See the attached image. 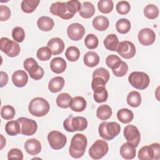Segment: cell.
I'll list each match as a JSON object with an SVG mask.
<instances>
[{
	"instance_id": "8fae6325",
	"label": "cell",
	"mask_w": 160,
	"mask_h": 160,
	"mask_svg": "<svg viewBox=\"0 0 160 160\" xmlns=\"http://www.w3.org/2000/svg\"><path fill=\"white\" fill-rule=\"evenodd\" d=\"M48 141L51 148L58 150L64 147L67 142V138L58 131H52L48 135Z\"/></svg>"
},
{
	"instance_id": "816d5d0a",
	"label": "cell",
	"mask_w": 160,
	"mask_h": 160,
	"mask_svg": "<svg viewBox=\"0 0 160 160\" xmlns=\"http://www.w3.org/2000/svg\"><path fill=\"white\" fill-rule=\"evenodd\" d=\"M4 146H6V139L1 134V149H2Z\"/></svg>"
},
{
	"instance_id": "83f0119b",
	"label": "cell",
	"mask_w": 160,
	"mask_h": 160,
	"mask_svg": "<svg viewBox=\"0 0 160 160\" xmlns=\"http://www.w3.org/2000/svg\"><path fill=\"white\" fill-rule=\"evenodd\" d=\"M104 45L105 48L109 51H115L119 44V40L117 36L114 34H110L108 35L104 40Z\"/></svg>"
},
{
	"instance_id": "6da1fadb",
	"label": "cell",
	"mask_w": 160,
	"mask_h": 160,
	"mask_svg": "<svg viewBox=\"0 0 160 160\" xmlns=\"http://www.w3.org/2000/svg\"><path fill=\"white\" fill-rule=\"evenodd\" d=\"M81 4L79 1L72 0L67 2H56L51 4L49 11L55 16L63 19H69L79 11Z\"/></svg>"
},
{
	"instance_id": "1f68e13d",
	"label": "cell",
	"mask_w": 160,
	"mask_h": 160,
	"mask_svg": "<svg viewBox=\"0 0 160 160\" xmlns=\"http://www.w3.org/2000/svg\"><path fill=\"white\" fill-rule=\"evenodd\" d=\"M127 103L132 108H137L141 103V96L136 91H131L127 96Z\"/></svg>"
},
{
	"instance_id": "bcb514c9",
	"label": "cell",
	"mask_w": 160,
	"mask_h": 160,
	"mask_svg": "<svg viewBox=\"0 0 160 160\" xmlns=\"http://www.w3.org/2000/svg\"><path fill=\"white\" fill-rule=\"evenodd\" d=\"M94 77H100L103 78L106 82H108L110 77V74L109 71L104 68H99L96 69L92 73V78Z\"/></svg>"
},
{
	"instance_id": "ac0fdd59",
	"label": "cell",
	"mask_w": 160,
	"mask_h": 160,
	"mask_svg": "<svg viewBox=\"0 0 160 160\" xmlns=\"http://www.w3.org/2000/svg\"><path fill=\"white\" fill-rule=\"evenodd\" d=\"M53 55H58L62 52L64 49V41L59 38H53L51 39L47 44Z\"/></svg>"
},
{
	"instance_id": "44dd1931",
	"label": "cell",
	"mask_w": 160,
	"mask_h": 160,
	"mask_svg": "<svg viewBox=\"0 0 160 160\" xmlns=\"http://www.w3.org/2000/svg\"><path fill=\"white\" fill-rule=\"evenodd\" d=\"M64 79L62 77L56 76L52 78L48 84L49 90L53 93H56L62 90L64 86Z\"/></svg>"
},
{
	"instance_id": "836d02e7",
	"label": "cell",
	"mask_w": 160,
	"mask_h": 160,
	"mask_svg": "<svg viewBox=\"0 0 160 160\" xmlns=\"http://www.w3.org/2000/svg\"><path fill=\"white\" fill-rule=\"evenodd\" d=\"M72 100L71 96L66 92L59 94L56 98V104L61 108H68Z\"/></svg>"
},
{
	"instance_id": "8992f818",
	"label": "cell",
	"mask_w": 160,
	"mask_h": 160,
	"mask_svg": "<svg viewBox=\"0 0 160 160\" xmlns=\"http://www.w3.org/2000/svg\"><path fill=\"white\" fill-rule=\"evenodd\" d=\"M138 158L140 160H158L160 158V145L152 143L142 147L138 151Z\"/></svg>"
},
{
	"instance_id": "60d3db41",
	"label": "cell",
	"mask_w": 160,
	"mask_h": 160,
	"mask_svg": "<svg viewBox=\"0 0 160 160\" xmlns=\"http://www.w3.org/2000/svg\"><path fill=\"white\" fill-rule=\"evenodd\" d=\"M84 44L89 49H93L98 47L99 41L98 37L93 34H88L84 39Z\"/></svg>"
},
{
	"instance_id": "d4e9b609",
	"label": "cell",
	"mask_w": 160,
	"mask_h": 160,
	"mask_svg": "<svg viewBox=\"0 0 160 160\" xmlns=\"http://www.w3.org/2000/svg\"><path fill=\"white\" fill-rule=\"evenodd\" d=\"M37 25L38 28L42 31H49L52 29L54 22L52 18L48 16H41L38 21Z\"/></svg>"
},
{
	"instance_id": "e0dca14e",
	"label": "cell",
	"mask_w": 160,
	"mask_h": 160,
	"mask_svg": "<svg viewBox=\"0 0 160 160\" xmlns=\"http://www.w3.org/2000/svg\"><path fill=\"white\" fill-rule=\"evenodd\" d=\"M24 149L29 154L37 155L41 151V144L38 139L31 138L25 142Z\"/></svg>"
},
{
	"instance_id": "ab89813d",
	"label": "cell",
	"mask_w": 160,
	"mask_h": 160,
	"mask_svg": "<svg viewBox=\"0 0 160 160\" xmlns=\"http://www.w3.org/2000/svg\"><path fill=\"white\" fill-rule=\"evenodd\" d=\"M122 60L116 55L111 54L106 59V65L112 70L117 69L122 62Z\"/></svg>"
},
{
	"instance_id": "52a82bcc",
	"label": "cell",
	"mask_w": 160,
	"mask_h": 160,
	"mask_svg": "<svg viewBox=\"0 0 160 160\" xmlns=\"http://www.w3.org/2000/svg\"><path fill=\"white\" fill-rule=\"evenodd\" d=\"M128 81L132 87L139 90H143L147 88L150 82L149 76L146 73L141 71L131 72L128 77Z\"/></svg>"
},
{
	"instance_id": "7402d4cb",
	"label": "cell",
	"mask_w": 160,
	"mask_h": 160,
	"mask_svg": "<svg viewBox=\"0 0 160 160\" xmlns=\"http://www.w3.org/2000/svg\"><path fill=\"white\" fill-rule=\"evenodd\" d=\"M86 101L82 96H75L72 98L69 107L75 112H82L86 108Z\"/></svg>"
},
{
	"instance_id": "5bb4252c",
	"label": "cell",
	"mask_w": 160,
	"mask_h": 160,
	"mask_svg": "<svg viewBox=\"0 0 160 160\" xmlns=\"http://www.w3.org/2000/svg\"><path fill=\"white\" fill-rule=\"evenodd\" d=\"M116 51L122 58L128 59L134 56L136 48L132 42L128 41H124L119 43Z\"/></svg>"
},
{
	"instance_id": "30bf717a",
	"label": "cell",
	"mask_w": 160,
	"mask_h": 160,
	"mask_svg": "<svg viewBox=\"0 0 160 160\" xmlns=\"http://www.w3.org/2000/svg\"><path fill=\"white\" fill-rule=\"evenodd\" d=\"M108 143L104 140L98 139L89 149V154L94 159H99L108 153Z\"/></svg>"
},
{
	"instance_id": "f1b7e54d",
	"label": "cell",
	"mask_w": 160,
	"mask_h": 160,
	"mask_svg": "<svg viewBox=\"0 0 160 160\" xmlns=\"http://www.w3.org/2000/svg\"><path fill=\"white\" fill-rule=\"evenodd\" d=\"M117 118L119 121L122 123L128 124L134 118V114L132 111L123 108L119 110L117 112Z\"/></svg>"
},
{
	"instance_id": "ffe728a7",
	"label": "cell",
	"mask_w": 160,
	"mask_h": 160,
	"mask_svg": "<svg viewBox=\"0 0 160 160\" xmlns=\"http://www.w3.org/2000/svg\"><path fill=\"white\" fill-rule=\"evenodd\" d=\"M67 67L66 61L61 58L56 57L53 58L50 62L51 70L56 74H61L63 72Z\"/></svg>"
},
{
	"instance_id": "74e56055",
	"label": "cell",
	"mask_w": 160,
	"mask_h": 160,
	"mask_svg": "<svg viewBox=\"0 0 160 160\" xmlns=\"http://www.w3.org/2000/svg\"><path fill=\"white\" fill-rule=\"evenodd\" d=\"M65 56L68 60L71 62L77 61L80 56V51L79 49L76 46H69L67 48Z\"/></svg>"
},
{
	"instance_id": "f546056e",
	"label": "cell",
	"mask_w": 160,
	"mask_h": 160,
	"mask_svg": "<svg viewBox=\"0 0 160 160\" xmlns=\"http://www.w3.org/2000/svg\"><path fill=\"white\" fill-rule=\"evenodd\" d=\"M5 130L6 133L9 136H16L21 133V125L19 122L16 121H10L5 125Z\"/></svg>"
},
{
	"instance_id": "4dcf8cb0",
	"label": "cell",
	"mask_w": 160,
	"mask_h": 160,
	"mask_svg": "<svg viewBox=\"0 0 160 160\" xmlns=\"http://www.w3.org/2000/svg\"><path fill=\"white\" fill-rule=\"evenodd\" d=\"M112 109L107 104H102L98 107L96 111V116L100 120L108 119L112 115Z\"/></svg>"
},
{
	"instance_id": "7dc6e473",
	"label": "cell",
	"mask_w": 160,
	"mask_h": 160,
	"mask_svg": "<svg viewBox=\"0 0 160 160\" xmlns=\"http://www.w3.org/2000/svg\"><path fill=\"white\" fill-rule=\"evenodd\" d=\"M128 71V66L126 62L122 61L120 66L116 69L112 70L113 74L117 77H122L126 74Z\"/></svg>"
},
{
	"instance_id": "f907efd6",
	"label": "cell",
	"mask_w": 160,
	"mask_h": 160,
	"mask_svg": "<svg viewBox=\"0 0 160 160\" xmlns=\"http://www.w3.org/2000/svg\"><path fill=\"white\" fill-rule=\"evenodd\" d=\"M1 82H0V87L2 88L6 86L8 81V74L4 71H1Z\"/></svg>"
},
{
	"instance_id": "c3c4849f",
	"label": "cell",
	"mask_w": 160,
	"mask_h": 160,
	"mask_svg": "<svg viewBox=\"0 0 160 160\" xmlns=\"http://www.w3.org/2000/svg\"><path fill=\"white\" fill-rule=\"evenodd\" d=\"M8 159H23L22 152L18 148H12L10 149L8 153Z\"/></svg>"
},
{
	"instance_id": "5b68a950",
	"label": "cell",
	"mask_w": 160,
	"mask_h": 160,
	"mask_svg": "<svg viewBox=\"0 0 160 160\" xmlns=\"http://www.w3.org/2000/svg\"><path fill=\"white\" fill-rule=\"evenodd\" d=\"M63 127L68 132L82 131L88 127V121L84 117H74L71 114L64 121Z\"/></svg>"
},
{
	"instance_id": "b9f144b4",
	"label": "cell",
	"mask_w": 160,
	"mask_h": 160,
	"mask_svg": "<svg viewBox=\"0 0 160 160\" xmlns=\"http://www.w3.org/2000/svg\"><path fill=\"white\" fill-rule=\"evenodd\" d=\"M52 56V52L48 46H43L38 49L37 51V58L40 61H48Z\"/></svg>"
},
{
	"instance_id": "7c38bea8",
	"label": "cell",
	"mask_w": 160,
	"mask_h": 160,
	"mask_svg": "<svg viewBox=\"0 0 160 160\" xmlns=\"http://www.w3.org/2000/svg\"><path fill=\"white\" fill-rule=\"evenodd\" d=\"M124 136L128 143L137 148L140 142L141 134L138 128L134 125H127L124 129Z\"/></svg>"
},
{
	"instance_id": "ba28073f",
	"label": "cell",
	"mask_w": 160,
	"mask_h": 160,
	"mask_svg": "<svg viewBox=\"0 0 160 160\" xmlns=\"http://www.w3.org/2000/svg\"><path fill=\"white\" fill-rule=\"evenodd\" d=\"M23 66L25 70L28 72L29 75L32 79L34 80H39L44 76V69L38 65L34 58H27L24 61Z\"/></svg>"
},
{
	"instance_id": "d6986e66",
	"label": "cell",
	"mask_w": 160,
	"mask_h": 160,
	"mask_svg": "<svg viewBox=\"0 0 160 160\" xmlns=\"http://www.w3.org/2000/svg\"><path fill=\"white\" fill-rule=\"evenodd\" d=\"M12 81L13 84L18 88L24 87L28 81V76L24 71H16L12 75Z\"/></svg>"
},
{
	"instance_id": "2e32d148",
	"label": "cell",
	"mask_w": 160,
	"mask_h": 160,
	"mask_svg": "<svg viewBox=\"0 0 160 160\" xmlns=\"http://www.w3.org/2000/svg\"><path fill=\"white\" fill-rule=\"evenodd\" d=\"M138 38L142 45L148 46L154 43L156 39V34L152 29L146 28L139 31Z\"/></svg>"
},
{
	"instance_id": "f6af8a7d",
	"label": "cell",
	"mask_w": 160,
	"mask_h": 160,
	"mask_svg": "<svg viewBox=\"0 0 160 160\" xmlns=\"http://www.w3.org/2000/svg\"><path fill=\"white\" fill-rule=\"evenodd\" d=\"M117 12L121 15H125L128 14L131 9L129 3L126 1H121L118 2L116 7Z\"/></svg>"
},
{
	"instance_id": "603a6c76",
	"label": "cell",
	"mask_w": 160,
	"mask_h": 160,
	"mask_svg": "<svg viewBox=\"0 0 160 160\" xmlns=\"http://www.w3.org/2000/svg\"><path fill=\"white\" fill-rule=\"evenodd\" d=\"M120 154L125 159H132L136 156V148L128 142L124 143L120 148Z\"/></svg>"
},
{
	"instance_id": "7a4b0ae2",
	"label": "cell",
	"mask_w": 160,
	"mask_h": 160,
	"mask_svg": "<svg viewBox=\"0 0 160 160\" xmlns=\"http://www.w3.org/2000/svg\"><path fill=\"white\" fill-rule=\"evenodd\" d=\"M87 144L88 140L85 135L80 133L76 134L71 141L69 149L70 156L76 159L82 157L86 151Z\"/></svg>"
},
{
	"instance_id": "d6a6232c",
	"label": "cell",
	"mask_w": 160,
	"mask_h": 160,
	"mask_svg": "<svg viewBox=\"0 0 160 160\" xmlns=\"http://www.w3.org/2000/svg\"><path fill=\"white\" fill-rule=\"evenodd\" d=\"M39 2V0H23L21 2V8L23 12L31 13L34 11Z\"/></svg>"
},
{
	"instance_id": "f35d334b",
	"label": "cell",
	"mask_w": 160,
	"mask_h": 160,
	"mask_svg": "<svg viewBox=\"0 0 160 160\" xmlns=\"http://www.w3.org/2000/svg\"><path fill=\"white\" fill-rule=\"evenodd\" d=\"M16 114L14 107L11 105H5L2 107L1 110V116L5 120H11L13 119Z\"/></svg>"
},
{
	"instance_id": "ee69618b",
	"label": "cell",
	"mask_w": 160,
	"mask_h": 160,
	"mask_svg": "<svg viewBox=\"0 0 160 160\" xmlns=\"http://www.w3.org/2000/svg\"><path fill=\"white\" fill-rule=\"evenodd\" d=\"M12 37L13 39L16 42H22L25 38L24 30L21 27H15L12 31Z\"/></svg>"
},
{
	"instance_id": "7bdbcfd3",
	"label": "cell",
	"mask_w": 160,
	"mask_h": 160,
	"mask_svg": "<svg viewBox=\"0 0 160 160\" xmlns=\"http://www.w3.org/2000/svg\"><path fill=\"white\" fill-rule=\"evenodd\" d=\"M93 98L94 101L98 103L104 102L106 101L108 98V92L106 88L94 91Z\"/></svg>"
},
{
	"instance_id": "4fadbf2b",
	"label": "cell",
	"mask_w": 160,
	"mask_h": 160,
	"mask_svg": "<svg viewBox=\"0 0 160 160\" xmlns=\"http://www.w3.org/2000/svg\"><path fill=\"white\" fill-rule=\"evenodd\" d=\"M17 120L21 125V134L26 136H32L36 133L38 124L34 120L24 117L19 118Z\"/></svg>"
},
{
	"instance_id": "484cf974",
	"label": "cell",
	"mask_w": 160,
	"mask_h": 160,
	"mask_svg": "<svg viewBox=\"0 0 160 160\" xmlns=\"http://www.w3.org/2000/svg\"><path fill=\"white\" fill-rule=\"evenodd\" d=\"M109 25V19L104 16H98L92 20V26L94 28L99 31L106 30L108 28Z\"/></svg>"
},
{
	"instance_id": "3957f363",
	"label": "cell",
	"mask_w": 160,
	"mask_h": 160,
	"mask_svg": "<svg viewBox=\"0 0 160 160\" xmlns=\"http://www.w3.org/2000/svg\"><path fill=\"white\" fill-rule=\"evenodd\" d=\"M49 109L50 106L48 101L39 97L32 99L28 106L29 112L36 117H42L46 115L49 112Z\"/></svg>"
},
{
	"instance_id": "8d00e7d4",
	"label": "cell",
	"mask_w": 160,
	"mask_h": 160,
	"mask_svg": "<svg viewBox=\"0 0 160 160\" xmlns=\"http://www.w3.org/2000/svg\"><path fill=\"white\" fill-rule=\"evenodd\" d=\"M98 7L101 12L108 14L112 11L114 4L111 0H101L98 3Z\"/></svg>"
},
{
	"instance_id": "cb8c5ba5",
	"label": "cell",
	"mask_w": 160,
	"mask_h": 160,
	"mask_svg": "<svg viewBox=\"0 0 160 160\" xmlns=\"http://www.w3.org/2000/svg\"><path fill=\"white\" fill-rule=\"evenodd\" d=\"M96 9L94 5L88 1L83 2L81 6V8L79 11V15L86 19L90 18L95 13Z\"/></svg>"
},
{
	"instance_id": "9a60e30c",
	"label": "cell",
	"mask_w": 160,
	"mask_h": 160,
	"mask_svg": "<svg viewBox=\"0 0 160 160\" xmlns=\"http://www.w3.org/2000/svg\"><path fill=\"white\" fill-rule=\"evenodd\" d=\"M67 34L70 39L77 41L83 38L85 34V29L79 23H72L68 27Z\"/></svg>"
},
{
	"instance_id": "4316f807",
	"label": "cell",
	"mask_w": 160,
	"mask_h": 160,
	"mask_svg": "<svg viewBox=\"0 0 160 160\" xmlns=\"http://www.w3.org/2000/svg\"><path fill=\"white\" fill-rule=\"evenodd\" d=\"M84 64L89 68H93L99 62V56L94 51H89L83 57Z\"/></svg>"
},
{
	"instance_id": "e575fe53",
	"label": "cell",
	"mask_w": 160,
	"mask_h": 160,
	"mask_svg": "<svg viewBox=\"0 0 160 160\" xmlns=\"http://www.w3.org/2000/svg\"><path fill=\"white\" fill-rule=\"evenodd\" d=\"M116 28L119 33L122 34H126L131 29V22L127 19H120L116 23Z\"/></svg>"
},
{
	"instance_id": "277c9868",
	"label": "cell",
	"mask_w": 160,
	"mask_h": 160,
	"mask_svg": "<svg viewBox=\"0 0 160 160\" xmlns=\"http://www.w3.org/2000/svg\"><path fill=\"white\" fill-rule=\"evenodd\" d=\"M121 131L120 125L116 122H102L98 128L99 136L105 140H112Z\"/></svg>"
},
{
	"instance_id": "681fc988",
	"label": "cell",
	"mask_w": 160,
	"mask_h": 160,
	"mask_svg": "<svg viewBox=\"0 0 160 160\" xmlns=\"http://www.w3.org/2000/svg\"><path fill=\"white\" fill-rule=\"evenodd\" d=\"M11 16V10L4 5L0 6V20L1 21H7Z\"/></svg>"
},
{
	"instance_id": "d590c367",
	"label": "cell",
	"mask_w": 160,
	"mask_h": 160,
	"mask_svg": "<svg viewBox=\"0 0 160 160\" xmlns=\"http://www.w3.org/2000/svg\"><path fill=\"white\" fill-rule=\"evenodd\" d=\"M144 14L149 19H156L159 15V9L154 4H148L144 9Z\"/></svg>"
},
{
	"instance_id": "9c48e42d",
	"label": "cell",
	"mask_w": 160,
	"mask_h": 160,
	"mask_svg": "<svg viewBox=\"0 0 160 160\" xmlns=\"http://www.w3.org/2000/svg\"><path fill=\"white\" fill-rule=\"evenodd\" d=\"M1 50L9 57L14 58L19 55L21 48L18 43L8 38H1L0 40Z\"/></svg>"
}]
</instances>
